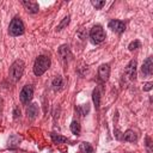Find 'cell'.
Wrapping results in <instances>:
<instances>
[{"mask_svg":"<svg viewBox=\"0 0 153 153\" xmlns=\"http://www.w3.org/2000/svg\"><path fill=\"white\" fill-rule=\"evenodd\" d=\"M50 66V59L45 55H41L35 60L33 63V73L37 76H41Z\"/></svg>","mask_w":153,"mask_h":153,"instance_id":"6da1fadb","label":"cell"},{"mask_svg":"<svg viewBox=\"0 0 153 153\" xmlns=\"http://www.w3.org/2000/svg\"><path fill=\"white\" fill-rule=\"evenodd\" d=\"M59 54H60V57L62 59L63 62H68L72 57V54H71V50H69V47L67 44H63L59 48Z\"/></svg>","mask_w":153,"mask_h":153,"instance_id":"30bf717a","label":"cell"},{"mask_svg":"<svg viewBox=\"0 0 153 153\" xmlns=\"http://www.w3.org/2000/svg\"><path fill=\"white\" fill-rule=\"evenodd\" d=\"M24 62L22 60H16L11 67H10V79L13 81V82H17L22 75H23V72H24Z\"/></svg>","mask_w":153,"mask_h":153,"instance_id":"7a4b0ae2","label":"cell"},{"mask_svg":"<svg viewBox=\"0 0 153 153\" xmlns=\"http://www.w3.org/2000/svg\"><path fill=\"white\" fill-rule=\"evenodd\" d=\"M24 30H25V27H24V24H23L20 18L16 17V18H13L11 20L10 26H8V33L11 36H13V37L20 36V35L24 33Z\"/></svg>","mask_w":153,"mask_h":153,"instance_id":"3957f363","label":"cell"},{"mask_svg":"<svg viewBox=\"0 0 153 153\" xmlns=\"http://www.w3.org/2000/svg\"><path fill=\"white\" fill-rule=\"evenodd\" d=\"M140 47H141V43H140V41L135 39V41L130 42V44L128 45V49H129L130 51H133V50H135V49H137V48H140Z\"/></svg>","mask_w":153,"mask_h":153,"instance_id":"ffe728a7","label":"cell"},{"mask_svg":"<svg viewBox=\"0 0 153 153\" xmlns=\"http://www.w3.org/2000/svg\"><path fill=\"white\" fill-rule=\"evenodd\" d=\"M152 86H153L152 82H146V84L143 85V91H151V90H152Z\"/></svg>","mask_w":153,"mask_h":153,"instance_id":"7402d4cb","label":"cell"},{"mask_svg":"<svg viewBox=\"0 0 153 153\" xmlns=\"http://www.w3.org/2000/svg\"><path fill=\"white\" fill-rule=\"evenodd\" d=\"M91 4H92V6L96 7L97 10H100L103 6H105V1H104V0H100V1H98V0H92Z\"/></svg>","mask_w":153,"mask_h":153,"instance_id":"44dd1931","label":"cell"},{"mask_svg":"<svg viewBox=\"0 0 153 153\" xmlns=\"http://www.w3.org/2000/svg\"><path fill=\"white\" fill-rule=\"evenodd\" d=\"M109 75H110V66L108 63L100 65L99 68H98V78H99V80L106 81L109 79Z\"/></svg>","mask_w":153,"mask_h":153,"instance_id":"52a82bcc","label":"cell"},{"mask_svg":"<svg viewBox=\"0 0 153 153\" xmlns=\"http://www.w3.org/2000/svg\"><path fill=\"white\" fill-rule=\"evenodd\" d=\"M26 112H27V116L30 118H35L37 115H38V108L36 104H31L29 105V108L26 109Z\"/></svg>","mask_w":153,"mask_h":153,"instance_id":"9a60e30c","label":"cell"},{"mask_svg":"<svg viewBox=\"0 0 153 153\" xmlns=\"http://www.w3.org/2000/svg\"><path fill=\"white\" fill-rule=\"evenodd\" d=\"M22 4L26 8V11L30 12V13H37L38 10H39L38 4L36 1H22Z\"/></svg>","mask_w":153,"mask_h":153,"instance_id":"8fae6325","label":"cell"},{"mask_svg":"<svg viewBox=\"0 0 153 153\" xmlns=\"http://www.w3.org/2000/svg\"><path fill=\"white\" fill-rule=\"evenodd\" d=\"M123 140L127 141V142H135L137 140V136H136V133L131 129H128L124 134H123Z\"/></svg>","mask_w":153,"mask_h":153,"instance_id":"7c38bea8","label":"cell"},{"mask_svg":"<svg viewBox=\"0 0 153 153\" xmlns=\"http://www.w3.org/2000/svg\"><path fill=\"white\" fill-rule=\"evenodd\" d=\"M71 131L74 134V135H79L80 131H81V127H80V123L78 121H72L71 123Z\"/></svg>","mask_w":153,"mask_h":153,"instance_id":"e0dca14e","label":"cell"},{"mask_svg":"<svg viewBox=\"0 0 153 153\" xmlns=\"http://www.w3.org/2000/svg\"><path fill=\"white\" fill-rule=\"evenodd\" d=\"M62 85H63V80L61 78V75H57L54 78L53 82H51V86H53V90L54 91H59L62 88Z\"/></svg>","mask_w":153,"mask_h":153,"instance_id":"4fadbf2b","label":"cell"},{"mask_svg":"<svg viewBox=\"0 0 153 153\" xmlns=\"http://www.w3.org/2000/svg\"><path fill=\"white\" fill-rule=\"evenodd\" d=\"M92 99H93V104L96 106V109H99V105H100V93H99V90L98 88H94L93 92H92Z\"/></svg>","mask_w":153,"mask_h":153,"instance_id":"5bb4252c","label":"cell"},{"mask_svg":"<svg viewBox=\"0 0 153 153\" xmlns=\"http://www.w3.org/2000/svg\"><path fill=\"white\" fill-rule=\"evenodd\" d=\"M79 148L81 153H93V147L88 142H81Z\"/></svg>","mask_w":153,"mask_h":153,"instance_id":"ac0fdd59","label":"cell"},{"mask_svg":"<svg viewBox=\"0 0 153 153\" xmlns=\"http://www.w3.org/2000/svg\"><path fill=\"white\" fill-rule=\"evenodd\" d=\"M141 72H142V74L146 75V76L152 75V73H153V61H152V57H147V59H146V61L142 63Z\"/></svg>","mask_w":153,"mask_h":153,"instance_id":"9c48e42d","label":"cell"},{"mask_svg":"<svg viewBox=\"0 0 153 153\" xmlns=\"http://www.w3.org/2000/svg\"><path fill=\"white\" fill-rule=\"evenodd\" d=\"M69 19H71V17H69V16L65 17V18H63V20H62V22L56 26V30H57V31H61L65 26H67V25H68V23H69Z\"/></svg>","mask_w":153,"mask_h":153,"instance_id":"d6986e66","label":"cell"},{"mask_svg":"<svg viewBox=\"0 0 153 153\" xmlns=\"http://www.w3.org/2000/svg\"><path fill=\"white\" fill-rule=\"evenodd\" d=\"M32 96H33V87H32L31 85H25V86L22 88L20 94H19L20 102H22L23 104H27V103L32 99Z\"/></svg>","mask_w":153,"mask_h":153,"instance_id":"5b68a950","label":"cell"},{"mask_svg":"<svg viewBox=\"0 0 153 153\" xmlns=\"http://www.w3.org/2000/svg\"><path fill=\"white\" fill-rule=\"evenodd\" d=\"M108 26H109V29H111L112 31H115V32H117V33H122V32L124 31V29H126L124 23H123L122 20H117V19L110 20L109 24H108Z\"/></svg>","mask_w":153,"mask_h":153,"instance_id":"8992f818","label":"cell"},{"mask_svg":"<svg viewBox=\"0 0 153 153\" xmlns=\"http://www.w3.org/2000/svg\"><path fill=\"white\" fill-rule=\"evenodd\" d=\"M90 38L94 44H99L105 39V32L100 25H94L90 30Z\"/></svg>","mask_w":153,"mask_h":153,"instance_id":"277c9868","label":"cell"},{"mask_svg":"<svg viewBox=\"0 0 153 153\" xmlns=\"http://www.w3.org/2000/svg\"><path fill=\"white\" fill-rule=\"evenodd\" d=\"M18 116H20V111L18 112V109L16 108V109H14V118H17Z\"/></svg>","mask_w":153,"mask_h":153,"instance_id":"603a6c76","label":"cell"},{"mask_svg":"<svg viewBox=\"0 0 153 153\" xmlns=\"http://www.w3.org/2000/svg\"><path fill=\"white\" fill-rule=\"evenodd\" d=\"M50 137L54 143H63L67 141V137H65L60 134H56V133H50Z\"/></svg>","mask_w":153,"mask_h":153,"instance_id":"2e32d148","label":"cell"},{"mask_svg":"<svg viewBox=\"0 0 153 153\" xmlns=\"http://www.w3.org/2000/svg\"><path fill=\"white\" fill-rule=\"evenodd\" d=\"M126 74L130 80H134L136 78V60H130V62L126 67Z\"/></svg>","mask_w":153,"mask_h":153,"instance_id":"ba28073f","label":"cell"}]
</instances>
